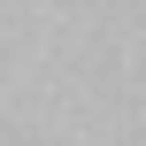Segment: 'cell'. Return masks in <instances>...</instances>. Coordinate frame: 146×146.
Masks as SVG:
<instances>
[]
</instances>
